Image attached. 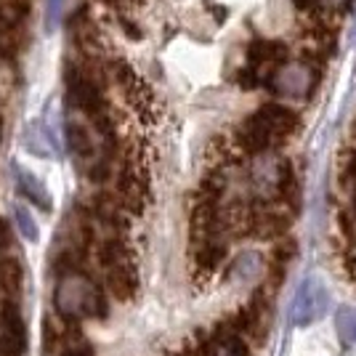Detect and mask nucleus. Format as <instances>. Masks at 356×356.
Wrapping results in <instances>:
<instances>
[{
	"label": "nucleus",
	"mask_w": 356,
	"mask_h": 356,
	"mask_svg": "<svg viewBox=\"0 0 356 356\" xmlns=\"http://www.w3.org/2000/svg\"><path fill=\"white\" fill-rule=\"evenodd\" d=\"M300 120L298 112H293L290 106L268 102L261 109H255L250 118L239 125L237 131V144L248 154H268L277 147H282L284 141L298 131Z\"/></svg>",
	"instance_id": "f257e3e1"
},
{
	"label": "nucleus",
	"mask_w": 356,
	"mask_h": 356,
	"mask_svg": "<svg viewBox=\"0 0 356 356\" xmlns=\"http://www.w3.org/2000/svg\"><path fill=\"white\" fill-rule=\"evenodd\" d=\"M54 306L61 319L70 325L80 319H102L106 314L104 293L80 268H67L59 274L54 290Z\"/></svg>",
	"instance_id": "f03ea898"
},
{
	"label": "nucleus",
	"mask_w": 356,
	"mask_h": 356,
	"mask_svg": "<svg viewBox=\"0 0 356 356\" xmlns=\"http://www.w3.org/2000/svg\"><path fill=\"white\" fill-rule=\"evenodd\" d=\"M319 64L306 59H298V61H284L282 67L277 72L271 74V88L277 90L280 96H293V99H303L309 96L319 80V72H316Z\"/></svg>",
	"instance_id": "7ed1b4c3"
},
{
	"label": "nucleus",
	"mask_w": 356,
	"mask_h": 356,
	"mask_svg": "<svg viewBox=\"0 0 356 356\" xmlns=\"http://www.w3.org/2000/svg\"><path fill=\"white\" fill-rule=\"evenodd\" d=\"M27 348V327L16 309V303H6L0 314V354L3 356H22Z\"/></svg>",
	"instance_id": "20e7f679"
},
{
	"label": "nucleus",
	"mask_w": 356,
	"mask_h": 356,
	"mask_svg": "<svg viewBox=\"0 0 356 356\" xmlns=\"http://www.w3.org/2000/svg\"><path fill=\"white\" fill-rule=\"evenodd\" d=\"M118 197L120 205L134 213H141L144 202H147V178L138 170V165L134 160L120 168V178H118Z\"/></svg>",
	"instance_id": "39448f33"
},
{
	"label": "nucleus",
	"mask_w": 356,
	"mask_h": 356,
	"mask_svg": "<svg viewBox=\"0 0 356 356\" xmlns=\"http://www.w3.org/2000/svg\"><path fill=\"white\" fill-rule=\"evenodd\" d=\"M229 248L223 245V239H205V242H194V264L202 271H216L226 261Z\"/></svg>",
	"instance_id": "423d86ee"
},
{
	"label": "nucleus",
	"mask_w": 356,
	"mask_h": 356,
	"mask_svg": "<svg viewBox=\"0 0 356 356\" xmlns=\"http://www.w3.org/2000/svg\"><path fill=\"white\" fill-rule=\"evenodd\" d=\"M319 300H322V293L314 290V284L306 282L300 287V293L296 298V312H293L298 325H309L312 319L319 316V312H322V303Z\"/></svg>",
	"instance_id": "0eeeda50"
},
{
	"label": "nucleus",
	"mask_w": 356,
	"mask_h": 356,
	"mask_svg": "<svg viewBox=\"0 0 356 356\" xmlns=\"http://www.w3.org/2000/svg\"><path fill=\"white\" fill-rule=\"evenodd\" d=\"M22 280H24L22 264L16 258H0V287H3V293L16 298L22 290Z\"/></svg>",
	"instance_id": "6e6552de"
},
{
	"label": "nucleus",
	"mask_w": 356,
	"mask_h": 356,
	"mask_svg": "<svg viewBox=\"0 0 356 356\" xmlns=\"http://www.w3.org/2000/svg\"><path fill=\"white\" fill-rule=\"evenodd\" d=\"M27 16V3L24 0H6L0 3V32L16 30Z\"/></svg>",
	"instance_id": "1a4fd4ad"
},
{
	"label": "nucleus",
	"mask_w": 356,
	"mask_h": 356,
	"mask_svg": "<svg viewBox=\"0 0 356 356\" xmlns=\"http://www.w3.org/2000/svg\"><path fill=\"white\" fill-rule=\"evenodd\" d=\"M19 189L30 197L32 202L38 205V208L48 210L51 208V202H48V192H45V186L38 181V178L32 176V173H24V170H19Z\"/></svg>",
	"instance_id": "9d476101"
},
{
	"label": "nucleus",
	"mask_w": 356,
	"mask_h": 356,
	"mask_svg": "<svg viewBox=\"0 0 356 356\" xmlns=\"http://www.w3.org/2000/svg\"><path fill=\"white\" fill-rule=\"evenodd\" d=\"M338 330L346 341H356V312L351 309H343L338 316Z\"/></svg>",
	"instance_id": "9b49d317"
},
{
	"label": "nucleus",
	"mask_w": 356,
	"mask_h": 356,
	"mask_svg": "<svg viewBox=\"0 0 356 356\" xmlns=\"http://www.w3.org/2000/svg\"><path fill=\"white\" fill-rule=\"evenodd\" d=\"M16 221H19V226H22V232H24V237L38 239V229H35V223H32L30 216L24 213V208H16Z\"/></svg>",
	"instance_id": "f8f14e48"
},
{
	"label": "nucleus",
	"mask_w": 356,
	"mask_h": 356,
	"mask_svg": "<svg viewBox=\"0 0 356 356\" xmlns=\"http://www.w3.org/2000/svg\"><path fill=\"white\" fill-rule=\"evenodd\" d=\"M8 245H11V232H8L6 221L0 218V250H3V248H8Z\"/></svg>",
	"instance_id": "ddd939ff"
},
{
	"label": "nucleus",
	"mask_w": 356,
	"mask_h": 356,
	"mask_svg": "<svg viewBox=\"0 0 356 356\" xmlns=\"http://www.w3.org/2000/svg\"><path fill=\"white\" fill-rule=\"evenodd\" d=\"M322 6H327V8H335V11H343V8L348 6V0H322Z\"/></svg>",
	"instance_id": "4468645a"
},
{
	"label": "nucleus",
	"mask_w": 356,
	"mask_h": 356,
	"mask_svg": "<svg viewBox=\"0 0 356 356\" xmlns=\"http://www.w3.org/2000/svg\"><path fill=\"white\" fill-rule=\"evenodd\" d=\"M56 14H59V0H48V24L56 19Z\"/></svg>",
	"instance_id": "2eb2a0df"
},
{
	"label": "nucleus",
	"mask_w": 356,
	"mask_h": 356,
	"mask_svg": "<svg viewBox=\"0 0 356 356\" xmlns=\"http://www.w3.org/2000/svg\"><path fill=\"white\" fill-rule=\"evenodd\" d=\"M346 268H348V274H351V280L356 282V255H348L346 258Z\"/></svg>",
	"instance_id": "dca6fc26"
},
{
	"label": "nucleus",
	"mask_w": 356,
	"mask_h": 356,
	"mask_svg": "<svg viewBox=\"0 0 356 356\" xmlns=\"http://www.w3.org/2000/svg\"><path fill=\"white\" fill-rule=\"evenodd\" d=\"M67 356H86V354H80V351H70Z\"/></svg>",
	"instance_id": "f3484780"
}]
</instances>
